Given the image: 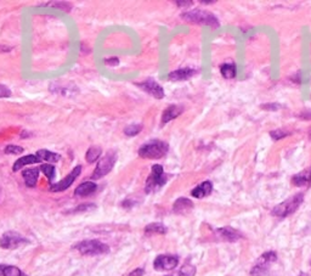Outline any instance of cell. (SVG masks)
Here are the masks:
<instances>
[{
    "label": "cell",
    "instance_id": "4fadbf2b",
    "mask_svg": "<svg viewBox=\"0 0 311 276\" xmlns=\"http://www.w3.org/2000/svg\"><path fill=\"white\" fill-rule=\"evenodd\" d=\"M183 111L184 108L181 106H178V105H172V106L167 107L162 114V123L166 124V123L170 122V120L175 119L183 113Z\"/></svg>",
    "mask_w": 311,
    "mask_h": 276
},
{
    "label": "cell",
    "instance_id": "d6986e66",
    "mask_svg": "<svg viewBox=\"0 0 311 276\" xmlns=\"http://www.w3.org/2000/svg\"><path fill=\"white\" fill-rule=\"evenodd\" d=\"M40 162L39 157L38 156H34V155H28V156H25V157H21L19 158V160L16 161L13 167V170L14 172H17V170H20L22 168V167L25 166H28V164H33V163H38Z\"/></svg>",
    "mask_w": 311,
    "mask_h": 276
},
{
    "label": "cell",
    "instance_id": "83f0119b",
    "mask_svg": "<svg viewBox=\"0 0 311 276\" xmlns=\"http://www.w3.org/2000/svg\"><path fill=\"white\" fill-rule=\"evenodd\" d=\"M40 169L43 170L44 174L46 175V178H48L50 181H51L52 178L55 177V167L52 166V164H42V166H40Z\"/></svg>",
    "mask_w": 311,
    "mask_h": 276
},
{
    "label": "cell",
    "instance_id": "836d02e7",
    "mask_svg": "<svg viewBox=\"0 0 311 276\" xmlns=\"http://www.w3.org/2000/svg\"><path fill=\"white\" fill-rule=\"evenodd\" d=\"M177 3V5L179 7H190V5H192V2L190 0V2H175Z\"/></svg>",
    "mask_w": 311,
    "mask_h": 276
},
{
    "label": "cell",
    "instance_id": "ffe728a7",
    "mask_svg": "<svg viewBox=\"0 0 311 276\" xmlns=\"http://www.w3.org/2000/svg\"><path fill=\"white\" fill-rule=\"evenodd\" d=\"M23 178H25L26 185L28 187H34L37 184L38 175H39V169H26L22 173Z\"/></svg>",
    "mask_w": 311,
    "mask_h": 276
},
{
    "label": "cell",
    "instance_id": "2e32d148",
    "mask_svg": "<svg viewBox=\"0 0 311 276\" xmlns=\"http://www.w3.org/2000/svg\"><path fill=\"white\" fill-rule=\"evenodd\" d=\"M213 190V185L210 181H204V183H202L201 185H198L197 187H195V189L192 190V196L196 198H203L205 196L210 195V192H212Z\"/></svg>",
    "mask_w": 311,
    "mask_h": 276
},
{
    "label": "cell",
    "instance_id": "30bf717a",
    "mask_svg": "<svg viewBox=\"0 0 311 276\" xmlns=\"http://www.w3.org/2000/svg\"><path fill=\"white\" fill-rule=\"evenodd\" d=\"M81 172H82V167L81 166H77V167H75V168H73L72 172L69 173V174L67 175V177L64 178L63 180L58 181L57 184L52 185V186H51V191L61 192V191H64V190L68 189V187L73 184V181H74L75 179L78 178V175L81 174Z\"/></svg>",
    "mask_w": 311,
    "mask_h": 276
},
{
    "label": "cell",
    "instance_id": "7c38bea8",
    "mask_svg": "<svg viewBox=\"0 0 311 276\" xmlns=\"http://www.w3.org/2000/svg\"><path fill=\"white\" fill-rule=\"evenodd\" d=\"M193 208V203L189 198H178L173 205V211L177 214H187Z\"/></svg>",
    "mask_w": 311,
    "mask_h": 276
},
{
    "label": "cell",
    "instance_id": "484cf974",
    "mask_svg": "<svg viewBox=\"0 0 311 276\" xmlns=\"http://www.w3.org/2000/svg\"><path fill=\"white\" fill-rule=\"evenodd\" d=\"M141 130H142V124H140V123H134V124L128 125V127L124 129V133L127 136H135V135L139 134Z\"/></svg>",
    "mask_w": 311,
    "mask_h": 276
},
{
    "label": "cell",
    "instance_id": "52a82bcc",
    "mask_svg": "<svg viewBox=\"0 0 311 276\" xmlns=\"http://www.w3.org/2000/svg\"><path fill=\"white\" fill-rule=\"evenodd\" d=\"M276 259H277V255H276L275 252H266V253H264L254 265V268L252 269V276L265 275L268 272L270 264L276 262Z\"/></svg>",
    "mask_w": 311,
    "mask_h": 276
},
{
    "label": "cell",
    "instance_id": "3957f363",
    "mask_svg": "<svg viewBox=\"0 0 311 276\" xmlns=\"http://www.w3.org/2000/svg\"><path fill=\"white\" fill-rule=\"evenodd\" d=\"M303 193H298V195L293 196L292 198H288L287 201L276 205L274 210H272V214H274L275 217H278V218H286V217L290 216V214H293L298 210L299 205L303 203Z\"/></svg>",
    "mask_w": 311,
    "mask_h": 276
},
{
    "label": "cell",
    "instance_id": "44dd1931",
    "mask_svg": "<svg viewBox=\"0 0 311 276\" xmlns=\"http://www.w3.org/2000/svg\"><path fill=\"white\" fill-rule=\"evenodd\" d=\"M37 156L39 157L40 162L42 161H46V162H57L60 160V155L55 154V152H50L48 150H39L37 152Z\"/></svg>",
    "mask_w": 311,
    "mask_h": 276
},
{
    "label": "cell",
    "instance_id": "d6a6232c",
    "mask_svg": "<svg viewBox=\"0 0 311 276\" xmlns=\"http://www.w3.org/2000/svg\"><path fill=\"white\" fill-rule=\"evenodd\" d=\"M105 62H106V64H111V66H117V64L119 63V61L118 58H106Z\"/></svg>",
    "mask_w": 311,
    "mask_h": 276
},
{
    "label": "cell",
    "instance_id": "9a60e30c",
    "mask_svg": "<svg viewBox=\"0 0 311 276\" xmlns=\"http://www.w3.org/2000/svg\"><path fill=\"white\" fill-rule=\"evenodd\" d=\"M196 75V71L192 68H181L177 70V71L172 72L169 75V79L173 82H179V81H186V79L191 78L192 76Z\"/></svg>",
    "mask_w": 311,
    "mask_h": 276
},
{
    "label": "cell",
    "instance_id": "4316f807",
    "mask_svg": "<svg viewBox=\"0 0 311 276\" xmlns=\"http://www.w3.org/2000/svg\"><path fill=\"white\" fill-rule=\"evenodd\" d=\"M196 274V268L193 265H190V264H186L184 265L183 268L180 269V271L178 274L174 275H167V276H195Z\"/></svg>",
    "mask_w": 311,
    "mask_h": 276
},
{
    "label": "cell",
    "instance_id": "6da1fadb",
    "mask_svg": "<svg viewBox=\"0 0 311 276\" xmlns=\"http://www.w3.org/2000/svg\"><path fill=\"white\" fill-rule=\"evenodd\" d=\"M168 150L169 145L166 142L152 140L140 148L139 155L142 158H147V160H160V158L166 156Z\"/></svg>",
    "mask_w": 311,
    "mask_h": 276
},
{
    "label": "cell",
    "instance_id": "277c9868",
    "mask_svg": "<svg viewBox=\"0 0 311 276\" xmlns=\"http://www.w3.org/2000/svg\"><path fill=\"white\" fill-rule=\"evenodd\" d=\"M117 162V154L114 151H108L101 160L99 161L98 166H96L95 170H94L92 179L93 180H98L101 179L105 175H107L108 173L112 170L114 164Z\"/></svg>",
    "mask_w": 311,
    "mask_h": 276
},
{
    "label": "cell",
    "instance_id": "ba28073f",
    "mask_svg": "<svg viewBox=\"0 0 311 276\" xmlns=\"http://www.w3.org/2000/svg\"><path fill=\"white\" fill-rule=\"evenodd\" d=\"M25 243H28V241L22 237L21 235L15 233V231H8L2 236L0 239V246L3 248L7 249H14L20 247V246L25 245Z\"/></svg>",
    "mask_w": 311,
    "mask_h": 276
},
{
    "label": "cell",
    "instance_id": "e0dca14e",
    "mask_svg": "<svg viewBox=\"0 0 311 276\" xmlns=\"http://www.w3.org/2000/svg\"><path fill=\"white\" fill-rule=\"evenodd\" d=\"M216 234L219 235L220 239L226 240V241H237L242 237L239 231L235 230L232 228H221L216 230Z\"/></svg>",
    "mask_w": 311,
    "mask_h": 276
},
{
    "label": "cell",
    "instance_id": "7402d4cb",
    "mask_svg": "<svg viewBox=\"0 0 311 276\" xmlns=\"http://www.w3.org/2000/svg\"><path fill=\"white\" fill-rule=\"evenodd\" d=\"M220 72H221L222 77H224V78H226V79L235 78V77H236V73H237L236 64H234V63L222 64V66L220 67Z\"/></svg>",
    "mask_w": 311,
    "mask_h": 276
},
{
    "label": "cell",
    "instance_id": "ac0fdd59",
    "mask_svg": "<svg viewBox=\"0 0 311 276\" xmlns=\"http://www.w3.org/2000/svg\"><path fill=\"white\" fill-rule=\"evenodd\" d=\"M293 184L295 186H311V169L310 170H304V172L299 173V174L293 177Z\"/></svg>",
    "mask_w": 311,
    "mask_h": 276
},
{
    "label": "cell",
    "instance_id": "603a6c76",
    "mask_svg": "<svg viewBox=\"0 0 311 276\" xmlns=\"http://www.w3.org/2000/svg\"><path fill=\"white\" fill-rule=\"evenodd\" d=\"M0 275L2 276H25L17 266L0 265Z\"/></svg>",
    "mask_w": 311,
    "mask_h": 276
},
{
    "label": "cell",
    "instance_id": "4dcf8cb0",
    "mask_svg": "<svg viewBox=\"0 0 311 276\" xmlns=\"http://www.w3.org/2000/svg\"><path fill=\"white\" fill-rule=\"evenodd\" d=\"M11 95V92L9 90V88L5 85H0V98H9Z\"/></svg>",
    "mask_w": 311,
    "mask_h": 276
},
{
    "label": "cell",
    "instance_id": "8992f818",
    "mask_svg": "<svg viewBox=\"0 0 311 276\" xmlns=\"http://www.w3.org/2000/svg\"><path fill=\"white\" fill-rule=\"evenodd\" d=\"M75 249H78L82 254L84 255H99V254H105L110 251L107 245L100 242L98 240H88L83 241V242H79L78 245H75Z\"/></svg>",
    "mask_w": 311,
    "mask_h": 276
},
{
    "label": "cell",
    "instance_id": "f1b7e54d",
    "mask_svg": "<svg viewBox=\"0 0 311 276\" xmlns=\"http://www.w3.org/2000/svg\"><path fill=\"white\" fill-rule=\"evenodd\" d=\"M23 148L21 146H16V145H9L5 148V154L9 155H17V154H22Z\"/></svg>",
    "mask_w": 311,
    "mask_h": 276
},
{
    "label": "cell",
    "instance_id": "5b68a950",
    "mask_svg": "<svg viewBox=\"0 0 311 276\" xmlns=\"http://www.w3.org/2000/svg\"><path fill=\"white\" fill-rule=\"evenodd\" d=\"M167 183V175L164 174L163 172V167L160 166V164H154L152 167V172L151 175H149L147 181H146V192H153L157 191L158 189L163 186L164 184Z\"/></svg>",
    "mask_w": 311,
    "mask_h": 276
},
{
    "label": "cell",
    "instance_id": "1f68e13d",
    "mask_svg": "<svg viewBox=\"0 0 311 276\" xmlns=\"http://www.w3.org/2000/svg\"><path fill=\"white\" fill-rule=\"evenodd\" d=\"M143 274H145V270L141 268H137V269H135L134 271H131L130 274H129V276H142Z\"/></svg>",
    "mask_w": 311,
    "mask_h": 276
},
{
    "label": "cell",
    "instance_id": "9c48e42d",
    "mask_svg": "<svg viewBox=\"0 0 311 276\" xmlns=\"http://www.w3.org/2000/svg\"><path fill=\"white\" fill-rule=\"evenodd\" d=\"M179 264V258L177 255H158L156 258L153 266L156 270H173L178 266Z\"/></svg>",
    "mask_w": 311,
    "mask_h": 276
},
{
    "label": "cell",
    "instance_id": "8fae6325",
    "mask_svg": "<svg viewBox=\"0 0 311 276\" xmlns=\"http://www.w3.org/2000/svg\"><path fill=\"white\" fill-rule=\"evenodd\" d=\"M142 90L152 95L156 99H163L164 98V90L160 84L156 83L153 79H147V81L142 82V83L137 84Z\"/></svg>",
    "mask_w": 311,
    "mask_h": 276
},
{
    "label": "cell",
    "instance_id": "f546056e",
    "mask_svg": "<svg viewBox=\"0 0 311 276\" xmlns=\"http://www.w3.org/2000/svg\"><path fill=\"white\" fill-rule=\"evenodd\" d=\"M271 137L274 140H280L282 139V137H286L287 135H289V133H287V131H282V130H274L271 131Z\"/></svg>",
    "mask_w": 311,
    "mask_h": 276
},
{
    "label": "cell",
    "instance_id": "cb8c5ba5",
    "mask_svg": "<svg viewBox=\"0 0 311 276\" xmlns=\"http://www.w3.org/2000/svg\"><path fill=\"white\" fill-rule=\"evenodd\" d=\"M101 154H102L101 148H99V146H93V148H90L89 150H88L87 156H85V158H87L88 162L93 163V162H95V161L99 160V157L101 156Z\"/></svg>",
    "mask_w": 311,
    "mask_h": 276
},
{
    "label": "cell",
    "instance_id": "7a4b0ae2",
    "mask_svg": "<svg viewBox=\"0 0 311 276\" xmlns=\"http://www.w3.org/2000/svg\"><path fill=\"white\" fill-rule=\"evenodd\" d=\"M181 17L187 22L191 23H197V25H205L210 28H218L219 27V21L214 15H212L208 11L203 10H195V11H189V13H185L181 15Z\"/></svg>",
    "mask_w": 311,
    "mask_h": 276
},
{
    "label": "cell",
    "instance_id": "e575fe53",
    "mask_svg": "<svg viewBox=\"0 0 311 276\" xmlns=\"http://www.w3.org/2000/svg\"><path fill=\"white\" fill-rule=\"evenodd\" d=\"M201 3H203V4H213L214 2H201Z\"/></svg>",
    "mask_w": 311,
    "mask_h": 276
},
{
    "label": "cell",
    "instance_id": "5bb4252c",
    "mask_svg": "<svg viewBox=\"0 0 311 276\" xmlns=\"http://www.w3.org/2000/svg\"><path fill=\"white\" fill-rule=\"evenodd\" d=\"M96 189H98V186H96L95 183H93V181H85V183L81 184L77 189H75L74 195L78 196V197H87V196L95 192Z\"/></svg>",
    "mask_w": 311,
    "mask_h": 276
},
{
    "label": "cell",
    "instance_id": "d4e9b609",
    "mask_svg": "<svg viewBox=\"0 0 311 276\" xmlns=\"http://www.w3.org/2000/svg\"><path fill=\"white\" fill-rule=\"evenodd\" d=\"M145 233L149 234H166L167 233V228L164 227L163 224H160V223H152V224L147 225L145 228Z\"/></svg>",
    "mask_w": 311,
    "mask_h": 276
}]
</instances>
